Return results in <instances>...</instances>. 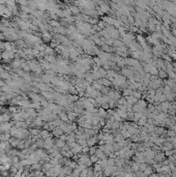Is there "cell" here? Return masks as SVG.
<instances>
[{"instance_id": "2", "label": "cell", "mask_w": 176, "mask_h": 177, "mask_svg": "<svg viewBox=\"0 0 176 177\" xmlns=\"http://www.w3.org/2000/svg\"><path fill=\"white\" fill-rule=\"evenodd\" d=\"M44 141H45V147H44L45 149L50 150V149H52L53 147H55V142H54V140H53L51 137H49V138L45 139Z\"/></svg>"}, {"instance_id": "6", "label": "cell", "mask_w": 176, "mask_h": 177, "mask_svg": "<svg viewBox=\"0 0 176 177\" xmlns=\"http://www.w3.org/2000/svg\"><path fill=\"white\" fill-rule=\"evenodd\" d=\"M96 142H97L96 137H90V138L87 139V145H88L89 147H90V146H94V145L96 144Z\"/></svg>"}, {"instance_id": "7", "label": "cell", "mask_w": 176, "mask_h": 177, "mask_svg": "<svg viewBox=\"0 0 176 177\" xmlns=\"http://www.w3.org/2000/svg\"><path fill=\"white\" fill-rule=\"evenodd\" d=\"M55 146H56L57 148H63V147L65 146V141H63V140H61V139L59 138L58 140L55 141Z\"/></svg>"}, {"instance_id": "8", "label": "cell", "mask_w": 176, "mask_h": 177, "mask_svg": "<svg viewBox=\"0 0 176 177\" xmlns=\"http://www.w3.org/2000/svg\"><path fill=\"white\" fill-rule=\"evenodd\" d=\"M67 116H68V120H70V121H74L75 119H76V117L78 116V113H77V112H73V111H69V112H67Z\"/></svg>"}, {"instance_id": "10", "label": "cell", "mask_w": 176, "mask_h": 177, "mask_svg": "<svg viewBox=\"0 0 176 177\" xmlns=\"http://www.w3.org/2000/svg\"><path fill=\"white\" fill-rule=\"evenodd\" d=\"M39 136L42 137V139H47V138H49L50 136H51V134H50L47 130H44V131H42V132H39Z\"/></svg>"}, {"instance_id": "3", "label": "cell", "mask_w": 176, "mask_h": 177, "mask_svg": "<svg viewBox=\"0 0 176 177\" xmlns=\"http://www.w3.org/2000/svg\"><path fill=\"white\" fill-rule=\"evenodd\" d=\"M12 129V123H9L8 121H5V122H1L0 123V132H9Z\"/></svg>"}, {"instance_id": "17", "label": "cell", "mask_w": 176, "mask_h": 177, "mask_svg": "<svg viewBox=\"0 0 176 177\" xmlns=\"http://www.w3.org/2000/svg\"><path fill=\"white\" fill-rule=\"evenodd\" d=\"M44 39L46 41H50V39H51V36H50V34H48V33H45L44 34Z\"/></svg>"}, {"instance_id": "14", "label": "cell", "mask_w": 176, "mask_h": 177, "mask_svg": "<svg viewBox=\"0 0 176 177\" xmlns=\"http://www.w3.org/2000/svg\"><path fill=\"white\" fill-rule=\"evenodd\" d=\"M99 82H100V84H103V85H105V86H109V85L111 84V82H110L109 80H107V79H102Z\"/></svg>"}, {"instance_id": "18", "label": "cell", "mask_w": 176, "mask_h": 177, "mask_svg": "<svg viewBox=\"0 0 176 177\" xmlns=\"http://www.w3.org/2000/svg\"><path fill=\"white\" fill-rule=\"evenodd\" d=\"M8 110H9L12 113H18V109H17L16 107H11Z\"/></svg>"}, {"instance_id": "13", "label": "cell", "mask_w": 176, "mask_h": 177, "mask_svg": "<svg viewBox=\"0 0 176 177\" xmlns=\"http://www.w3.org/2000/svg\"><path fill=\"white\" fill-rule=\"evenodd\" d=\"M97 115L99 116V117H105L106 115H107V112L104 110V109H99V110H97Z\"/></svg>"}, {"instance_id": "4", "label": "cell", "mask_w": 176, "mask_h": 177, "mask_svg": "<svg viewBox=\"0 0 176 177\" xmlns=\"http://www.w3.org/2000/svg\"><path fill=\"white\" fill-rule=\"evenodd\" d=\"M0 148L4 149L5 151H7L9 149V141H6V140H1L0 142Z\"/></svg>"}, {"instance_id": "16", "label": "cell", "mask_w": 176, "mask_h": 177, "mask_svg": "<svg viewBox=\"0 0 176 177\" xmlns=\"http://www.w3.org/2000/svg\"><path fill=\"white\" fill-rule=\"evenodd\" d=\"M90 160H91V163H96V162L98 161V158H97L95 154H92V155L90 157Z\"/></svg>"}, {"instance_id": "1", "label": "cell", "mask_w": 176, "mask_h": 177, "mask_svg": "<svg viewBox=\"0 0 176 177\" xmlns=\"http://www.w3.org/2000/svg\"><path fill=\"white\" fill-rule=\"evenodd\" d=\"M79 162H78V164H80V165H84L85 167H90V165H91V160H90V157H88L86 153H84V154H82L80 158H79V160H78Z\"/></svg>"}, {"instance_id": "15", "label": "cell", "mask_w": 176, "mask_h": 177, "mask_svg": "<svg viewBox=\"0 0 176 177\" xmlns=\"http://www.w3.org/2000/svg\"><path fill=\"white\" fill-rule=\"evenodd\" d=\"M95 151H96V147L95 146H90L89 147V153H90V155L95 154Z\"/></svg>"}, {"instance_id": "9", "label": "cell", "mask_w": 176, "mask_h": 177, "mask_svg": "<svg viewBox=\"0 0 176 177\" xmlns=\"http://www.w3.org/2000/svg\"><path fill=\"white\" fill-rule=\"evenodd\" d=\"M29 97L33 100V102H40V100H42L40 96L38 94H36V93H30L29 94Z\"/></svg>"}, {"instance_id": "19", "label": "cell", "mask_w": 176, "mask_h": 177, "mask_svg": "<svg viewBox=\"0 0 176 177\" xmlns=\"http://www.w3.org/2000/svg\"><path fill=\"white\" fill-rule=\"evenodd\" d=\"M3 121H4V119H3V115H0V123L3 122Z\"/></svg>"}, {"instance_id": "11", "label": "cell", "mask_w": 176, "mask_h": 177, "mask_svg": "<svg viewBox=\"0 0 176 177\" xmlns=\"http://www.w3.org/2000/svg\"><path fill=\"white\" fill-rule=\"evenodd\" d=\"M58 115H59V118H60L62 121H65V122H66V121H68V116H67V113H65L64 111L60 112Z\"/></svg>"}, {"instance_id": "12", "label": "cell", "mask_w": 176, "mask_h": 177, "mask_svg": "<svg viewBox=\"0 0 176 177\" xmlns=\"http://www.w3.org/2000/svg\"><path fill=\"white\" fill-rule=\"evenodd\" d=\"M12 65H13L15 68H18V67H20V66L22 65V60H20V59H16V60H14V62L12 63Z\"/></svg>"}, {"instance_id": "5", "label": "cell", "mask_w": 176, "mask_h": 177, "mask_svg": "<svg viewBox=\"0 0 176 177\" xmlns=\"http://www.w3.org/2000/svg\"><path fill=\"white\" fill-rule=\"evenodd\" d=\"M32 125H33V126H36V128H38V126H42V125H43V119H42V117L35 118V119L32 121Z\"/></svg>"}]
</instances>
